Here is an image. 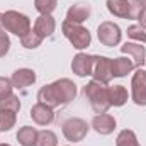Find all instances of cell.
<instances>
[{"mask_svg":"<svg viewBox=\"0 0 146 146\" xmlns=\"http://www.w3.org/2000/svg\"><path fill=\"white\" fill-rule=\"evenodd\" d=\"M76 97V85L68 78H60L49 85L41 87L37 92V100L51 109L70 104Z\"/></svg>","mask_w":146,"mask_h":146,"instance_id":"cell-1","label":"cell"},{"mask_svg":"<svg viewBox=\"0 0 146 146\" xmlns=\"http://www.w3.org/2000/svg\"><path fill=\"white\" fill-rule=\"evenodd\" d=\"M83 95L90 102L95 114H106L109 110V107H112L109 99V87L106 83H100V82H95V80L88 82L83 87Z\"/></svg>","mask_w":146,"mask_h":146,"instance_id":"cell-2","label":"cell"},{"mask_svg":"<svg viewBox=\"0 0 146 146\" xmlns=\"http://www.w3.org/2000/svg\"><path fill=\"white\" fill-rule=\"evenodd\" d=\"M106 5L112 15L121 19H133V21H138L141 12L145 10L141 0H107Z\"/></svg>","mask_w":146,"mask_h":146,"instance_id":"cell-3","label":"cell"},{"mask_svg":"<svg viewBox=\"0 0 146 146\" xmlns=\"http://www.w3.org/2000/svg\"><path fill=\"white\" fill-rule=\"evenodd\" d=\"M2 26L7 33L22 37L31 31V19L17 10H7L2 14Z\"/></svg>","mask_w":146,"mask_h":146,"instance_id":"cell-4","label":"cell"},{"mask_svg":"<svg viewBox=\"0 0 146 146\" xmlns=\"http://www.w3.org/2000/svg\"><path fill=\"white\" fill-rule=\"evenodd\" d=\"M61 31H63L65 37L72 42V46L75 48V49H85V48L90 46L92 36H90L88 29H85L82 24L70 22V21H63Z\"/></svg>","mask_w":146,"mask_h":146,"instance_id":"cell-5","label":"cell"},{"mask_svg":"<svg viewBox=\"0 0 146 146\" xmlns=\"http://www.w3.org/2000/svg\"><path fill=\"white\" fill-rule=\"evenodd\" d=\"M63 134L68 141L72 143H78L82 139H85V136L88 134V124L80 119V117H72L66 119L63 122Z\"/></svg>","mask_w":146,"mask_h":146,"instance_id":"cell-6","label":"cell"},{"mask_svg":"<svg viewBox=\"0 0 146 146\" xmlns=\"http://www.w3.org/2000/svg\"><path fill=\"white\" fill-rule=\"evenodd\" d=\"M97 36H99V41L107 46V48H112V46H117L121 42V37H122V33H121V27L110 21H106L99 26L97 29Z\"/></svg>","mask_w":146,"mask_h":146,"instance_id":"cell-7","label":"cell"},{"mask_svg":"<svg viewBox=\"0 0 146 146\" xmlns=\"http://www.w3.org/2000/svg\"><path fill=\"white\" fill-rule=\"evenodd\" d=\"M131 97L136 106H146V72L138 68L131 80Z\"/></svg>","mask_w":146,"mask_h":146,"instance_id":"cell-8","label":"cell"},{"mask_svg":"<svg viewBox=\"0 0 146 146\" xmlns=\"http://www.w3.org/2000/svg\"><path fill=\"white\" fill-rule=\"evenodd\" d=\"M92 76L95 82H100V83H109L110 80L114 78L112 76V63H110V58L107 56H94V72Z\"/></svg>","mask_w":146,"mask_h":146,"instance_id":"cell-9","label":"cell"},{"mask_svg":"<svg viewBox=\"0 0 146 146\" xmlns=\"http://www.w3.org/2000/svg\"><path fill=\"white\" fill-rule=\"evenodd\" d=\"M72 70L76 76H88L94 72V56L87 53H78L72 61Z\"/></svg>","mask_w":146,"mask_h":146,"instance_id":"cell-10","label":"cell"},{"mask_svg":"<svg viewBox=\"0 0 146 146\" xmlns=\"http://www.w3.org/2000/svg\"><path fill=\"white\" fill-rule=\"evenodd\" d=\"M121 51L124 54H129L133 58V63H134V68H143L145 65V58H146V49L145 46L138 44V42H126L121 46Z\"/></svg>","mask_w":146,"mask_h":146,"instance_id":"cell-11","label":"cell"},{"mask_svg":"<svg viewBox=\"0 0 146 146\" xmlns=\"http://www.w3.org/2000/svg\"><path fill=\"white\" fill-rule=\"evenodd\" d=\"M31 117L39 126H49L54 121V112H53L51 107L37 102L36 106H33V109H31Z\"/></svg>","mask_w":146,"mask_h":146,"instance_id":"cell-12","label":"cell"},{"mask_svg":"<svg viewBox=\"0 0 146 146\" xmlns=\"http://www.w3.org/2000/svg\"><path fill=\"white\" fill-rule=\"evenodd\" d=\"M10 82L15 88H26V87H31L34 82H36V72L31 70V68H19L12 73L10 76Z\"/></svg>","mask_w":146,"mask_h":146,"instance_id":"cell-13","label":"cell"},{"mask_svg":"<svg viewBox=\"0 0 146 146\" xmlns=\"http://www.w3.org/2000/svg\"><path fill=\"white\" fill-rule=\"evenodd\" d=\"M54 29H56V21H54V17H53L51 14H48V15L41 14L36 19V22H34V31H36L42 39H44V37H49L54 33Z\"/></svg>","mask_w":146,"mask_h":146,"instance_id":"cell-14","label":"cell"},{"mask_svg":"<svg viewBox=\"0 0 146 146\" xmlns=\"http://www.w3.org/2000/svg\"><path fill=\"white\" fill-rule=\"evenodd\" d=\"M92 127L99 133V134H104L107 136L110 134L114 129H115V119L110 115V114H97L92 121Z\"/></svg>","mask_w":146,"mask_h":146,"instance_id":"cell-15","label":"cell"},{"mask_svg":"<svg viewBox=\"0 0 146 146\" xmlns=\"http://www.w3.org/2000/svg\"><path fill=\"white\" fill-rule=\"evenodd\" d=\"M90 14H92L90 5L82 3V2H80V3H73L72 7L68 9V12H66V21L82 24V22H85V21L90 17Z\"/></svg>","mask_w":146,"mask_h":146,"instance_id":"cell-16","label":"cell"},{"mask_svg":"<svg viewBox=\"0 0 146 146\" xmlns=\"http://www.w3.org/2000/svg\"><path fill=\"white\" fill-rule=\"evenodd\" d=\"M112 63V76H126L127 73H131L134 70V63L129 60V58H114L110 60Z\"/></svg>","mask_w":146,"mask_h":146,"instance_id":"cell-17","label":"cell"},{"mask_svg":"<svg viewBox=\"0 0 146 146\" xmlns=\"http://www.w3.org/2000/svg\"><path fill=\"white\" fill-rule=\"evenodd\" d=\"M109 99H110V106L114 107H122L127 102V90L124 85H114L109 87Z\"/></svg>","mask_w":146,"mask_h":146,"instance_id":"cell-18","label":"cell"},{"mask_svg":"<svg viewBox=\"0 0 146 146\" xmlns=\"http://www.w3.org/2000/svg\"><path fill=\"white\" fill-rule=\"evenodd\" d=\"M37 133H39V131H36V127L24 126V127H21L19 133H17V141L22 146H36Z\"/></svg>","mask_w":146,"mask_h":146,"instance_id":"cell-19","label":"cell"},{"mask_svg":"<svg viewBox=\"0 0 146 146\" xmlns=\"http://www.w3.org/2000/svg\"><path fill=\"white\" fill-rule=\"evenodd\" d=\"M115 146H141L138 143V138L134 134V131L131 129H124L119 133L117 139H115Z\"/></svg>","mask_w":146,"mask_h":146,"instance_id":"cell-20","label":"cell"},{"mask_svg":"<svg viewBox=\"0 0 146 146\" xmlns=\"http://www.w3.org/2000/svg\"><path fill=\"white\" fill-rule=\"evenodd\" d=\"M41 42H42V37L39 36L34 29H31L27 34H24L21 37V44L26 49H36L37 46H41Z\"/></svg>","mask_w":146,"mask_h":146,"instance_id":"cell-21","label":"cell"},{"mask_svg":"<svg viewBox=\"0 0 146 146\" xmlns=\"http://www.w3.org/2000/svg\"><path fill=\"white\" fill-rule=\"evenodd\" d=\"M15 121H17L15 112L0 109V131H10L15 126Z\"/></svg>","mask_w":146,"mask_h":146,"instance_id":"cell-22","label":"cell"},{"mask_svg":"<svg viewBox=\"0 0 146 146\" xmlns=\"http://www.w3.org/2000/svg\"><path fill=\"white\" fill-rule=\"evenodd\" d=\"M58 145V138L53 131H39L37 133V139H36V146H56Z\"/></svg>","mask_w":146,"mask_h":146,"instance_id":"cell-23","label":"cell"},{"mask_svg":"<svg viewBox=\"0 0 146 146\" xmlns=\"http://www.w3.org/2000/svg\"><path fill=\"white\" fill-rule=\"evenodd\" d=\"M0 109L3 110H12V112H19L21 110V102H19V97L10 94L9 97L2 99L0 100Z\"/></svg>","mask_w":146,"mask_h":146,"instance_id":"cell-24","label":"cell"},{"mask_svg":"<svg viewBox=\"0 0 146 146\" xmlns=\"http://www.w3.org/2000/svg\"><path fill=\"white\" fill-rule=\"evenodd\" d=\"M56 5H58V0H34L36 10L39 14H44V15L51 14L56 9Z\"/></svg>","mask_w":146,"mask_h":146,"instance_id":"cell-25","label":"cell"},{"mask_svg":"<svg viewBox=\"0 0 146 146\" xmlns=\"http://www.w3.org/2000/svg\"><path fill=\"white\" fill-rule=\"evenodd\" d=\"M10 49V39L7 36V31L2 26V14H0V58H3Z\"/></svg>","mask_w":146,"mask_h":146,"instance_id":"cell-26","label":"cell"},{"mask_svg":"<svg viewBox=\"0 0 146 146\" xmlns=\"http://www.w3.org/2000/svg\"><path fill=\"white\" fill-rule=\"evenodd\" d=\"M127 36L131 39H136V41L146 44V31L141 26H129L127 27Z\"/></svg>","mask_w":146,"mask_h":146,"instance_id":"cell-27","label":"cell"},{"mask_svg":"<svg viewBox=\"0 0 146 146\" xmlns=\"http://www.w3.org/2000/svg\"><path fill=\"white\" fill-rule=\"evenodd\" d=\"M12 88H14V85H12L10 78L0 76V100L5 99V97H9L12 94Z\"/></svg>","mask_w":146,"mask_h":146,"instance_id":"cell-28","label":"cell"},{"mask_svg":"<svg viewBox=\"0 0 146 146\" xmlns=\"http://www.w3.org/2000/svg\"><path fill=\"white\" fill-rule=\"evenodd\" d=\"M138 21H139V26H141L143 29H146V7H145V10L141 12V15H139Z\"/></svg>","mask_w":146,"mask_h":146,"instance_id":"cell-29","label":"cell"},{"mask_svg":"<svg viewBox=\"0 0 146 146\" xmlns=\"http://www.w3.org/2000/svg\"><path fill=\"white\" fill-rule=\"evenodd\" d=\"M0 146H10V145H7V143H2V145H0Z\"/></svg>","mask_w":146,"mask_h":146,"instance_id":"cell-30","label":"cell"},{"mask_svg":"<svg viewBox=\"0 0 146 146\" xmlns=\"http://www.w3.org/2000/svg\"><path fill=\"white\" fill-rule=\"evenodd\" d=\"M141 2H143V5H145V7H146V0H141Z\"/></svg>","mask_w":146,"mask_h":146,"instance_id":"cell-31","label":"cell"}]
</instances>
